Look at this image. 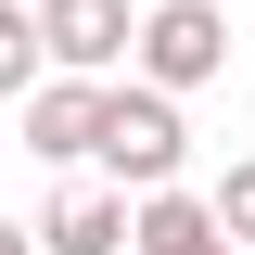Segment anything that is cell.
<instances>
[{"mask_svg": "<svg viewBox=\"0 0 255 255\" xmlns=\"http://www.w3.org/2000/svg\"><path fill=\"white\" fill-rule=\"evenodd\" d=\"M90 166L115 191H166L191 166V128H179V90H153V77H102V140H90Z\"/></svg>", "mask_w": 255, "mask_h": 255, "instance_id": "6da1fadb", "label": "cell"}, {"mask_svg": "<svg viewBox=\"0 0 255 255\" xmlns=\"http://www.w3.org/2000/svg\"><path fill=\"white\" fill-rule=\"evenodd\" d=\"M128 77H153V90H217L230 77V13L217 0H153L140 13V38H128Z\"/></svg>", "mask_w": 255, "mask_h": 255, "instance_id": "7a4b0ae2", "label": "cell"}, {"mask_svg": "<svg viewBox=\"0 0 255 255\" xmlns=\"http://www.w3.org/2000/svg\"><path fill=\"white\" fill-rule=\"evenodd\" d=\"M128 38H140L128 0H38V51L64 77H128Z\"/></svg>", "mask_w": 255, "mask_h": 255, "instance_id": "3957f363", "label": "cell"}, {"mask_svg": "<svg viewBox=\"0 0 255 255\" xmlns=\"http://www.w3.org/2000/svg\"><path fill=\"white\" fill-rule=\"evenodd\" d=\"M90 140H102V77H38L26 90V153L38 166H90Z\"/></svg>", "mask_w": 255, "mask_h": 255, "instance_id": "277c9868", "label": "cell"}, {"mask_svg": "<svg viewBox=\"0 0 255 255\" xmlns=\"http://www.w3.org/2000/svg\"><path fill=\"white\" fill-rule=\"evenodd\" d=\"M128 255H243V243L217 230V204H204V191L166 179V191H128Z\"/></svg>", "mask_w": 255, "mask_h": 255, "instance_id": "5b68a950", "label": "cell"}, {"mask_svg": "<svg viewBox=\"0 0 255 255\" xmlns=\"http://www.w3.org/2000/svg\"><path fill=\"white\" fill-rule=\"evenodd\" d=\"M38 255H128V191L115 179H64L51 217H38Z\"/></svg>", "mask_w": 255, "mask_h": 255, "instance_id": "8992f818", "label": "cell"}, {"mask_svg": "<svg viewBox=\"0 0 255 255\" xmlns=\"http://www.w3.org/2000/svg\"><path fill=\"white\" fill-rule=\"evenodd\" d=\"M38 77H51V51H38V13H26V0H0V102H26Z\"/></svg>", "mask_w": 255, "mask_h": 255, "instance_id": "52a82bcc", "label": "cell"}, {"mask_svg": "<svg viewBox=\"0 0 255 255\" xmlns=\"http://www.w3.org/2000/svg\"><path fill=\"white\" fill-rule=\"evenodd\" d=\"M204 204H217V230H230V243H243V255H255V153H243V166H230V179H217V191H204Z\"/></svg>", "mask_w": 255, "mask_h": 255, "instance_id": "ba28073f", "label": "cell"}, {"mask_svg": "<svg viewBox=\"0 0 255 255\" xmlns=\"http://www.w3.org/2000/svg\"><path fill=\"white\" fill-rule=\"evenodd\" d=\"M0 255H38V230H13V217H0Z\"/></svg>", "mask_w": 255, "mask_h": 255, "instance_id": "9c48e42d", "label": "cell"}]
</instances>
